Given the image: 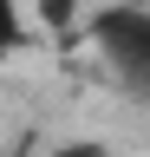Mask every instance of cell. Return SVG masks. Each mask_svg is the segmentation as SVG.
Segmentation results:
<instances>
[{"label": "cell", "instance_id": "2", "mask_svg": "<svg viewBox=\"0 0 150 157\" xmlns=\"http://www.w3.org/2000/svg\"><path fill=\"white\" fill-rule=\"evenodd\" d=\"M26 39V20H20V0H0V59Z\"/></svg>", "mask_w": 150, "mask_h": 157}, {"label": "cell", "instance_id": "1", "mask_svg": "<svg viewBox=\"0 0 150 157\" xmlns=\"http://www.w3.org/2000/svg\"><path fill=\"white\" fill-rule=\"evenodd\" d=\"M91 33H98V52L111 59V72L124 85H144L150 78V20L137 7H104Z\"/></svg>", "mask_w": 150, "mask_h": 157}, {"label": "cell", "instance_id": "3", "mask_svg": "<svg viewBox=\"0 0 150 157\" xmlns=\"http://www.w3.org/2000/svg\"><path fill=\"white\" fill-rule=\"evenodd\" d=\"M46 157H111L104 144H59V151H46Z\"/></svg>", "mask_w": 150, "mask_h": 157}]
</instances>
